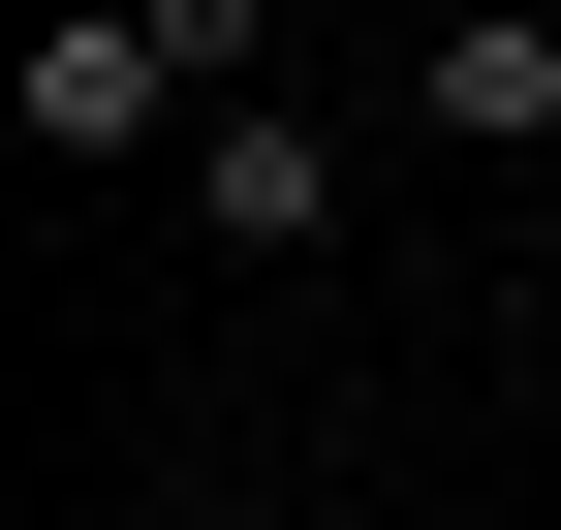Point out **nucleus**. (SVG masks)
<instances>
[{"label": "nucleus", "instance_id": "obj_1", "mask_svg": "<svg viewBox=\"0 0 561 530\" xmlns=\"http://www.w3.org/2000/svg\"><path fill=\"white\" fill-rule=\"evenodd\" d=\"M219 94H280V0H94V32H32V187H94V157H157V125H219Z\"/></svg>", "mask_w": 561, "mask_h": 530}, {"label": "nucleus", "instance_id": "obj_2", "mask_svg": "<svg viewBox=\"0 0 561 530\" xmlns=\"http://www.w3.org/2000/svg\"><path fill=\"white\" fill-rule=\"evenodd\" d=\"M405 125L437 157H561V0H437L405 32Z\"/></svg>", "mask_w": 561, "mask_h": 530}, {"label": "nucleus", "instance_id": "obj_3", "mask_svg": "<svg viewBox=\"0 0 561 530\" xmlns=\"http://www.w3.org/2000/svg\"><path fill=\"white\" fill-rule=\"evenodd\" d=\"M187 219H219V250H343V157H312V94H219V125H187Z\"/></svg>", "mask_w": 561, "mask_h": 530}]
</instances>
